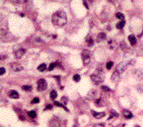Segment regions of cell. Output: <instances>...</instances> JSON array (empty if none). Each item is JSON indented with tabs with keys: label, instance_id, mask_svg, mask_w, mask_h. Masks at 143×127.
Segmentation results:
<instances>
[{
	"label": "cell",
	"instance_id": "6da1fadb",
	"mask_svg": "<svg viewBox=\"0 0 143 127\" xmlns=\"http://www.w3.org/2000/svg\"><path fill=\"white\" fill-rule=\"evenodd\" d=\"M52 22L57 26H64L67 23V16L64 11H58L53 14Z\"/></svg>",
	"mask_w": 143,
	"mask_h": 127
},
{
	"label": "cell",
	"instance_id": "7a4b0ae2",
	"mask_svg": "<svg viewBox=\"0 0 143 127\" xmlns=\"http://www.w3.org/2000/svg\"><path fill=\"white\" fill-rule=\"evenodd\" d=\"M135 64V60H130V61H125V62H121L120 64H119L117 65L116 71H118L119 74H122L124 71L127 70L128 66L133 65Z\"/></svg>",
	"mask_w": 143,
	"mask_h": 127
},
{
	"label": "cell",
	"instance_id": "3957f363",
	"mask_svg": "<svg viewBox=\"0 0 143 127\" xmlns=\"http://www.w3.org/2000/svg\"><path fill=\"white\" fill-rule=\"evenodd\" d=\"M25 53V49L20 45H15L14 47V54L16 59H20Z\"/></svg>",
	"mask_w": 143,
	"mask_h": 127
},
{
	"label": "cell",
	"instance_id": "277c9868",
	"mask_svg": "<svg viewBox=\"0 0 143 127\" xmlns=\"http://www.w3.org/2000/svg\"><path fill=\"white\" fill-rule=\"evenodd\" d=\"M81 58L83 60V64L84 65H88L90 63L91 57H90V52L89 50H84L81 53Z\"/></svg>",
	"mask_w": 143,
	"mask_h": 127
},
{
	"label": "cell",
	"instance_id": "5b68a950",
	"mask_svg": "<svg viewBox=\"0 0 143 127\" xmlns=\"http://www.w3.org/2000/svg\"><path fill=\"white\" fill-rule=\"evenodd\" d=\"M91 79L96 85H100L101 83L103 82V76L100 74H92L91 76Z\"/></svg>",
	"mask_w": 143,
	"mask_h": 127
},
{
	"label": "cell",
	"instance_id": "8992f818",
	"mask_svg": "<svg viewBox=\"0 0 143 127\" xmlns=\"http://www.w3.org/2000/svg\"><path fill=\"white\" fill-rule=\"evenodd\" d=\"M97 98V92L96 91V90H91V91H89L87 92L86 94V98L87 100L89 101H92V100H95L96 98Z\"/></svg>",
	"mask_w": 143,
	"mask_h": 127
},
{
	"label": "cell",
	"instance_id": "52a82bcc",
	"mask_svg": "<svg viewBox=\"0 0 143 127\" xmlns=\"http://www.w3.org/2000/svg\"><path fill=\"white\" fill-rule=\"evenodd\" d=\"M48 87L47 81L44 79H40L37 82V89L38 91H44Z\"/></svg>",
	"mask_w": 143,
	"mask_h": 127
},
{
	"label": "cell",
	"instance_id": "ba28073f",
	"mask_svg": "<svg viewBox=\"0 0 143 127\" xmlns=\"http://www.w3.org/2000/svg\"><path fill=\"white\" fill-rule=\"evenodd\" d=\"M133 75H134V76H135L137 80H139V81L143 80V70H142V69L135 70L133 71Z\"/></svg>",
	"mask_w": 143,
	"mask_h": 127
},
{
	"label": "cell",
	"instance_id": "9c48e42d",
	"mask_svg": "<svg viewBox=\"0 0 143 127\" xmlns=\"http://www.w3.org/2000/svg\"><path fill=\"white\" fill-rule=\"evenodd\" d=\"M91 115H93V117H94L95 119H97V120L102 119V118H103L104 116L106 115L105 112H96V111L91 110Z\"/></svg>",
	"mask_w": 143,
	"mask_h": 127
},
{
	"label": "cell",
	"instance_id": "30bf717a",
	"mask_svg": "<svg viewBox=\"0 0 143 127\" xmlns=\"http://www.w3.org/2000/svg\"><path fill=\"white\" fill-rule=\"evenodd\" d=\"M8 36L9 35H8V33L5 31V30L0 29V40L7 41L9 39V38H8Z\"/></svg>",
	"mask_w": 143,
	"mask_h": 127
},
{
	"label": "cell",
	"instance_id": "8fae6325",
	"mask_svg": "<svg viewBox=\"0 0 143 127\" xmlns=\"http://www.w3.org/2000/svg\"><path fill=\"white\" fill-rule=\"evenodd\" d=\"M10 66H11L12 70H14V71H21V70H23V66L20 65V64L18 63H12L10 64Z\"/></svg>",
	"mask_w": 143,
	"mask_h": 127
},
{
	"label": "cell",
	"instance_id": "7c38bea8",
	"mask_svg": "<svg viewBox=\"0 0 143 127\" xmlns=\"http://www.w3.org/2000/svg\"><path fill=\"white\" fill-rule=\"evenodd\" d=\"M48 127H61L60 122H59V120L57 119H53L50 122H49Z\"/></svg>",
	"mask_w": 143,
	"mask_h": 127
},
{
	"label": "cell",
	"instance_id": "4fadbf2b",
	"mask_svg": "<svg viewBox=\"0 0 143 127\" xmlns=\"http://www.w3.org/2000/svg\"><path fill=\"white\" fill-rule=\"evenodd\" d=\"M122 115L125 119H131L133 117V114L130 110H128V109H124L122 112Z\"/></svg>",
	"mask_w": 143,
	"mask_h": 127
},
{
	"label": "cell",
	"instance_id": "5bb4252c",
	"mask_svg": "<svg viewBox=\"0 0 143 127\" xmlns=\"http://www.w3.org/2000/svg\"><path fill=\"white\" fill-rule=\"evenodd\" d=\"M120 79V74L118 71H114V73L112 74V76H111V80L114 81H118Z\"/></svg>",
	"mask_w": 143,
	"mask_h": 127
},
{
	"label": "cell",
	"instance_id": "9a60e30c",
	"mask_svg": "<svg viewBox=\"0 0 143 127\" xmlns=\"http://www.w3.org/2000/svg\"><path fill=\"white\" fill-rule=\"evenodd\" d=\"M128 39H129V42H130V43H131V46H135V45L136 44L137 40H136V37L134 35H130L129 37H128Z\"/></svg>",
	"mask_w": 143,
	"mask_h": 127
},
{
	"label": "cell",
	"instance_id": "2e32d148",
	"mask_svg": "<svg viewBox=\"0 0 143 127\" xmlns=\"http://www.w3.org/2000/svg\"><path fill=\"white\" fill-rule=\"evenodd\" d=\"M8 96H9V98H19V97H20V95H19V93L17 92L16 91H14V90H12V91H10L9 92H8Z\"/></svg>",
	"mask_w": 143,
	"mask_h": 127
},
{
	"label": "cell",
	"instance_id": "e0dca14e",
	"mask_svg": "<svg viewBox=\"0 0 143 127\" xmlns=\"http://www.w3.org/2000/svg\"><path fill=\"white\" fill-rule=\"evenodd\" d=\"M97 42H102V41L106 39V34L104 32H101L97 35Z\"/></svg>",
	"mask_w": 143,
	"mask_h": 127
},
{
	"label": "cell",
	"instance_id": "ac0fdd59",
	"mask_svg": "<svg viewBox=\"0 0 143 127\" xmlns=\"http://www.w3.org/2000/svg\"><path fill=\"white\" fill-rule=\"evenodd\" d=\"M95 104L98 107H102L104 106V102L102 98H98V99L95 100Z\"/></svg>",
	"mask_w": 143,
	"mask_h": 127
},
{
	"label": "cell",
	"instance_id": "d6986e66",
	"mask_svg": "<svg viewBox=\"0 0 143 127\" xmlns=\"http://www.w3.org/2000/svg\"><path fill=\"white\" fill-rule=\"evenodd\" d=\"M46 69H47L46 64H40V65L37 67L38 71H41V72H43L44 70H46Z\"/></svg>",
	"mask_w": 143,
	"mask_h": 127
},
{
	"label": "cell",
	"instance_id": "ffe728a7",
	"mask_svg": "<svg viewBox=\"0 0 143 127\" xmlns=\"http://www.w3.org/2000/svg\"><path fill=\"white\" fill-rule=\"evenodd\" d=\"M125 20H124L119 21L118 24L116 25V27L118 28V29H122V28L125 26Z\"/></svg>",
	"mask_w": 143,
	"mask_h": 127
},
{
	"label": "cell",
	"instance_id": "44dd1931",
	"mask_svg": "<svg viewBox=\"0 0 143 127\" xmlns=\"http://www.w3.org/2000/svg\"><path fill=\"white\" fill-rule=\"evenodd\" d=\"M57 96H58V93H57V92L55 91V90H53V91L50 92V98H51V99L54 100L55 98H57Z\"/></svg>",
	"mask_w": 143,
	"mask_h": 127
},
{
	"label": "cell",
	"instance_id": "7402d4cb",
	"mask_svg": "<svg viewBox=\"0 0 143 127\" xmlns=\"http://www.w3.org/2000/svg\"><path fill=\"white\" fill-rule=\"evenodd\" d=\"M54 104L56 105V106H58V107H60V108H63L64 109H65V110H66V111H69V109H67V108H66L65 105L64 104H62L61 103H59V102H54Z\"/></svg>",
	"mask_w": 143,
	"mask_h": 127
},
{
	"label": "cell",
	"instance_id": "603a6c76",
	"mask_svg": "<svg viewBox=\"0 0 143 127\" xmlns=\"http://www.w3.org/2000/svg\"><path fill=\"white\" fill-rule=\"evenodd\" d=\"M120 48L123 49L124 51H128L129 50V48L127 47V45L125 44V42H121V44H120Z\"/></svg>",
	"mask_w": 143,
	"mask_h": 127
},
{
	"label": "cell",
	"instance_id": "cb8c5ba5",
	"mask_svg": "<svg viewBox=\"0 0 143 127\" xmlns=\"http://www.w3.org/2000/svg\"><path fill=\"white\" fill-rule=\"evenodd\" d=\"M116 17L118 19H119V20H124V19H125V15H124L122 13H120V12L116 13Z\"/></svg>",
	"mask_w": 143,
	"mask_h": 127
},
{
	"label": "cell",
	"instance_id": "d4e9b609",
	"mask_svg": "<svg viewBox=\"0 0 143 127\" xmlns=\"http://www.w3.org/2000/svg\"><path fill=\"white\" fill-rule=\"evenodd\" d=\"M86 42H87V45H88L89 47H91V46H92L93 43H94V41H93L92 38L89 37L86 39Z\"/></svg>",
	"mask_w": 143,
	"mask_h": 127
},
{
	"label": "cell",
	"instance_id": "484cf974",
	"mask_svg": "<svg viewBox=\"0 0 143 127\" xmlns=\"http://www.w3.org/2000/svg\"><path fill=\"white\" fill-rule=\"evenodd\" d=\"M28 115L31 118H36V116H37V113H36L34 110H31V111L28 112Z\"/></svg>",
	"mask_w": 143,
	"mask_h": 127
},
{
	"label": "cell",
	"instance_id": "4316f807",
	"mask_svg": "<svg viewBox=\"0 0 143 127\" xmlns=\"http://www.w3.org/2000/svg\"><path fill=\"white\" fill-rule=\"evenodd\" d=\"M110 116H111V118H112V117H118L119 114L117 113L115 110H114V109H112L111 112H110Z\"/></svg>",
	"mask_w": 143,
	"mask_h": 127
},
{
	"label": "cell",
	"instance_id": "83f0119b",
	"mask_svg": "<svg viewBox=\"0 0 143 127\" xmlns=\"http://www.w3.org/2000/svg\"><path fill=\"white\" fill-rule=\"evenodd\" d=\"M73 80L75 81V82H78V81H80V75H78V74L74 75V76H73Z\"/></svg>",
	"mask_w": 143,
	"mask_h": 127
},
{
	"label": "cell",
	"instance_id": "f1b7e54d",
	"mask_svg": "<svg viewBox=\"0 0 143 127\" xmlns=\"http://www.w3.org/2000/svg\"><path fill=\"white\" fill-rule=\"evenodd\" d=\"M22 88H23V90H25V91H27V92L31 91V89H32V87H31V86H28V85L23 86Z\"/></svg>",
	"mask_w": 143,
	"mask_h": 127
},
{
	"label": "cell",
	"instance_id": "f546056e",
	"mask_svg": "<svg viewBox=\"0 0 143 127\" xmlns=\"http://www.w3.org/2000/svg\"><path fill=\"white\" fill-rule=\"evenodd\" d=\"M113 65H114V63H113L112 61H108L106 64V68L108 69V70H110V69L113 67Z\"/></svg>",
	"mask_w": 143,
	"mask_h": 127
},
{
	"label": "cell",
	"instance_id": "4dcf8cb0",
	"mask_svg": "<svg viewBox=\"0 0 143 127\" xmlns=\"http://www.w3.org/2000/svg\"><path fill=\"white\" fill-rule=\"evenodd\" d=\"M57 63H52V64H50V65H49V67H48V70H53V69L55 68V66L57 65Z\"/></svg>",
	"mask_w": 143,
	"mask_h": 127
},
{
	"label": "cell",
	"instance_id": "1f68e13d",
	"mask_svg": "<svg viewBox=\"0 0 143 127\" xmlns=\"http://www.w3.org/2000/svg\"><path fill=\"white\" fill-rule=\"evenodd\" d=\"M102 89L103 90V91H105V92H109L110 91V88L108 87H106V86H102Z\"/></svg>",
	"mask_w": 143,
	"mask_h": 127
},
{
	"label": "cell",
	"instance_id": "d6a6232c",
	"mask_svg": "<svg viewBox=\"0 0 143 127\" xmlns=\"http://www.w3.org/2000/svg\"><path fill=\"white\" fill-rule=\"evenodd\" d=\"M39 101H40L39 98H35L32 101H31V103H39Z\"/></svg>",
	"mask_w": 143,
	"mask_h": 127
},
{
	"label": "cell",
	"instance_id": "836d02e7",
	"mask_svg": "<svg viewBox=\"0 0 143 127\" xmlns=\"http://www.w3.org/2000/svg\"><path fill=\"white\" fill-rule=\"evenodd\" d=\"M4 73H5V69L1 67V68H0V76H3Z\"/></svg>",
	"mask_w": 143,
	"mask_h": 127
},
{
	"label": "cell",
	"instance_id": "e575fe53",
	"mask_svg": "<svg viewBox=\"0 0 143 127\" xmlns=\"http://www.w3.org/2000/svg\"><path fill=\"white\" fill-rule=\"evenodd\" d=\"M93 127H104V125L102 124V123H99V124H95Z\"/></svg>",
	"mask_w": 143,
	"mask_h": 127
},
{
	"label": "cell",
	"instance_id": "d590c367",
	"mask_svg": "<svg viewBox=\"0 0 143 127\" xmlns=\"http://www.w3.org/2000/svg\"><path fill=\"white\" fill-rule=\"evenodd\" d=\"M62 103H63L64 104H66V103H67V98H66L65 97H63V98H62Z\"/></svg>",
	"mask_w": 143,
	"mask_h": 127
},
{
	"label": "cell",
	"instance_id": "8d00e7d4",
	"mask_svg": "<svg viewBox=\"0 0 143 127\" xmlns=\"http://www.w3.org/2000/svg\"><path fill=\"white\" fill-rule=\"evenodd\" d=\"M53 107L51 106V105H48L46 108H45V110H50V109H52Z\"/></svg>",
	"mask_w": 143,
	"mask_h": 127
},
{
	"label": "cell",
	"instance_id": "74e56055",
	"mask_svg": "<svg viewBox=\"0 0 143 127\" xmlns=\"http://www.w3.org/2000/svg\"><path fill=\"white\" fill-rule=\"evenodd\" d=\"M83 4H84V5H85V7H86V8H87V9H88V4H87V3H86V1H84V2H83Z\"/></svg>",
	"mask_w": 143,
	"mask_h": 127
},
{
	"label": "cell",
	"instance_id": "f35d334b",
	"mask_svg": "<svg viewBox=\"0 0 143 127\" xmlns=\"http://www.w3.org/2000/svg\"><path fill=\"white\" fill-rule=\"evenodd\" d=\"M1 91H2V87H0V92H1Z\"/></svg>",
	"mask_w": 143,
	"mask_h": 127
},
{
	"label": "cell",
	"instance_id": "ab89813d",
	"mask_svg": "<svg viewBox=\"0 0 143 127\" xmlns=\"http://www.w3.org/2000/svg\"><path fill=\"white\" fill-rule=\"evenodd\" d=\"M136 127H140L139 126H136Z\"/></svg>",
	"mask_w": 143,
	"mask_h": 127
},
{
	"label": "cell",
	"instance_id": "60d3db41",
	"mask_svg": "<svg viewBox=\"0 0 143 127\" xmlns=\"http://www.w3.org/2000/svg\"><path fill=\"white\" fill-rule=\"evenodd\" d=\"M0 59H1V57H0Z\"/></svg>",
	"mask_w": 143,
	"mask_h": 127
},
{
	"label": "cell",
	"instance_id": "b9f144b4",
	"mask_svg": "<svg viewBox=\"0 0 143 127\" xmlns=\"http://www.w3.org/2000/svg\"><path fill=\"white\" fill-rule=\"evenodd\" d=\"M0 127H1V126H0Z\"/></svg>",
	"mask_w": 143,
	"mask_h": 127
}]
</instances>
